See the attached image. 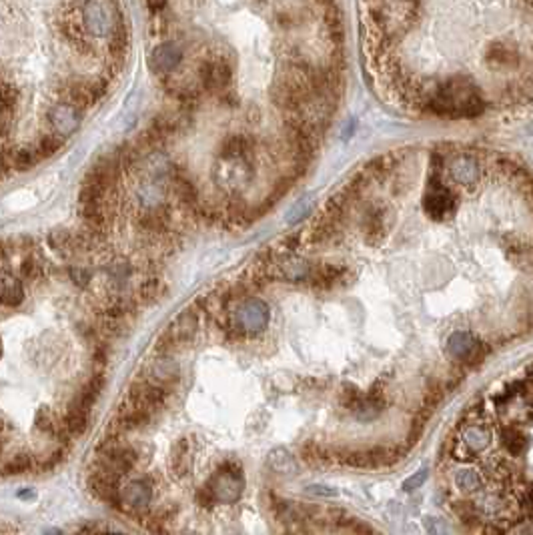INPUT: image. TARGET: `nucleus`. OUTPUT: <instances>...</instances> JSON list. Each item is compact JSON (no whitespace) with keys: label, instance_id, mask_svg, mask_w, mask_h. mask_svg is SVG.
<instances>
[{"label":"nucleus","instance_id":"34","mask_svg":"<svg viewBox=\"0 0 533 535\" xmlns=\"http://www.w3.org/2000/svg\"><path fill=\"white\" fill-rule=\"evenodd\" d=\"M62 140H64V138H60V136L55 133H48L44 134V136H40L37 143H35L37 153L40 154V158L44 161V158H51L53 154H57L58 151H60V147H62Z\"/></svg>","mask_w":533,"mask_h":535},{"label":"nucleus","instance_id":"37","mask_svg":"<svg viewBox=\"0 0 533 535\" xmlns=\"http://www.w3.org/2000/svg\"><path fill=\"white\" fill-rule=\"evenodd\" d=\"M503 443H505V449H509L512 453H521L525 447H527V439L523 433H519L517 429H509L503 437Z\"/></svg>","mask_w":533,"mask_h":535},{"label":"nucleus","instance_id":"10","mask_svg":"<svg viewBox=\"0 0 533 535\" xmlns=\"http://www.w3.org/2000/svg\"><path fill=\"white\" fill-rule=\"evenodd\" d=\"M199 80L209 93H225L233 80V66L225 57H213L203 60L199 66Z\"/></svg>","mask_w":533,"mask_h":535},{"label":"nucleus","instance_id":"45","mask_svg":"<svg viewBox=\"0 0 533 535\" xmlns=\"http://www.w3.org/2000/svg\"><path fill=\"white\" fill-rule=\"evenodd\" d=\"M532 379H533V371H532Z\"/></svg>","mask_w":533,"mask_h":535},{"label":"nucleus","instance_id":"43","mask_svg":"<svg viewBox=\"0 0 533 535\" xmlns=\"http://www.w3.org/2000/svg\"><path fill=\"white\" fill-rule=\"evenodd\" d=\"M532 82H533V71H532Z\"/></svg>","mask_w":533,"mask_h":535},{"label":"nucleus","instance_id":"27","mask_svg":"<svg viewBox=\"0 0 533 535\" xmlns=\"http://www.w3.org/2000/svg\"><path fill=\"white\" fill-rule=\"evenodd\" d=\"M24 301V289L15 275L0 277V303L4 307H19Z\"/></svg>","mask_w":533,"mask_h":535},{"label":"nucleus","instance_id":"19","mask_svg":"<svg viewBox=\"0 0 533 535\" xmlns=\"http://www.w3.org/2000/svg\"><path fill=\"white\" fill-rule=\"evenodd\" d=\"M152 499V487L143 481V479H136V481H131L127 483L125 487H120V493H118V501L131 509V511H143L149 507Z\"/></svg>","mask_w":533,"mask_h":535},{"label":"nucleus","instance_id":"20","mask_svg":"<svg viewBox=\"0 0 533 535\" xmlns=\"http://www.w3.org/2000/svg\"><path fill=\"white\" fill-rule=\"evenodd\" d=\"M459 439L469 453H483L485 449H489V445L494 441V433L487 425L465 423L459 431Z\"/></svg>","mask_w":533,"mask_h":535},{"label":"nucleus","instance_id":"32","mask_svg":"<svg viewBox=\"0 0 533 535\" xmlns=\"http://www.w3.org/2000/svg\"><path fill=\"white\" fill-rule=\"evenodd\" d=\"M281 273L289 281H301V279L313 277V269L303 259H287L281 265Z\"/></svg>","mask_w":533,"mask_h":535},{"label":"nucleus","instance_id":"30","mask_svg":"<svg viewBox=\"0 0 533 535\" xmlns=\"http://www.w3.org/2000/svg\"><path fill=\"white\" fill-rule=\"evenodd\" d=\"M35 427L38 433H42L46 437H57L62 429V423H58L48 407H40L37 411V417H35Z\"/></svg>","mask_w":533,"mask_h":535},{"label":"nucleus","instance_id":"35","mask_svg":"<svg viewBox=\"0 0 533 535\" xmlns=\"http://www.w3.org/2000/svg\"><path fill=\"white\" fill-rule=\"evenodd\" d=\"M309 209H311V203H309V199H301L299 203H295L293 205V209L289 210L285 215V223L287 225H297V223H301L305 217L309 215Z\"/></svg>","mask_w":533,"mask_h":535},{"label":"nucleus","instance_id":"14","mask_svg":"<svg viewBox=\"0 0 533 535\" xmlns=\"http://www.w3.org/2000/svg\"><path fill=\"white\" fill-rule=\"evenodd\" d=\"M485 62L491 71H507L519 64V51L517 44L507 39H497L489 42L485 51Z\"/></svg>","mask_w":533,"mask_h":535},{"label":"nucleus","instance_id":"1","mask_svg":"<svg viewBox=\"0 0 533 535\" xmlns=\"http://www.w3.org/2000/svg\"><path fill=\"white\" fill-rule=\"evenodd\" d=\"M425 111L441 118H477L485 113V96L471 78L451 77L441 80L425 96Z\"/></svg>","mask_w":533,"mask_h":535},{"label":"nucleus","instance_id":"42","mask_svg":"<svg viewBox=\"0 0 533 535\" xmlns=\"http://www.w3.org/2000/svg\"><path fill=\"white\" fill-rule=\"evenodd\" d=\"M307 493L309 496H317V497H335L337 491L333 487H327V485H311L307 487Z\"/></svg>","mask_w":533,"mask_h":535},{"label":"nucleus","instance_id":"2","mask_svg":"<svg viewBox=\"0 0 533 535\" xmlns=\"http://www.w3.org/2000/svg\"><path fill=\"white\" fill-rule=\"evenodd\" d=\"M253 140L245 134H231L223 140L213 167V181L221 191L241 192L255 176Z\"/></svg>","mask_w":533,"mask_h":535},{"label":"nucleus","instance_id":"4","mask_svg":"<svg viewBox=\"0 0 533 535\" xmlns=\"http://www.w3.org/2000/svg\"><path fill=\"white\" fill-rule=\"evenodd\" d=\"M271 321V309L261 299H245L233 311L231 327L243 337L261 335Z\"/></svg>","mask_w":533,"mask_h":535},{"label":"nucleus","instance_id":"18","mask_svg":"<svg viewBox=\"0 0 533 535\" xmlns=\"http://www.w3.org/2000/svg\"><path fill=\"white\" fill-rule=\"evenodd\" d=\"M152 411L145 409L143 405L134 403L133 399L125 397V401L120 403L118 413H116V425L123 431H133V429H141L145 425H149L152 419Z\"/></svg>","mask_w":533,"mask_h":535},{"label":"nucleus","instance_id":"17","mask_svg":"<svg viewBox=\"0 0 533 535\" xmlns=\"http://www.w3.org/2000/svg\"><path fill=\"white\" fill-rule=\"evenodd\" d=\"M181 377V367L179 363L172 359L171 355H159L151 365H149V371H147V377L154 385L163 387V389H171L174 383L179 381Z\"/></svg>","mask_w":533,"mask_h":535},{"label":"nucleus","instance_id":"9","mask_svg":"<svg viewBox=\"0 0 533 535\" xmlns=\"http://www.w3.org/2000/svg\"><path fill=\"white\" fill-rule=\"evenodd\" d=\"M136 461H138V455L133 447L120 445V443H109L98 453V467L113 473L116 478L129 473L136 465Z\"/></svg>","mask_w":533,"mask_h":535},{"label":"nucleus","instance_id":"5","mask_svg":"<svg viewBox=\"0 0 533 535\" xmlns=\"http://www.w3.org/2000/svg\"><path fill=\"white\" fill-rule=\"evenodd\" d=\"M245 478L241 467L223 465L219 467L207 483V496L217 503H235L243 496Z\"/></svg>","mask_w":533,"mask_h":535},{"label":"nucleus","instance_id":"39","mask_svg":"<svg viewBox=\"0 0 533 535\" xmlns=\"http://www.w3.org/2000/svg\"><path fill=\"white\" fill-rule=\"evenodd\" d=\"M427 478H429V469H427V467L419 469V471H415L411 478H407L405 481H403V491H407V493L417 491L421 485H425Z\"/></svg>","mask_w":533,"mask_h":535},{"label":"nucleus","instance_id":"21","mask_svg":"<svg viewBox=\"0 0 533 535\" xmlns=\"http://www.w3.org/2000/svg\"><path fill=\"white\" fill-rule=\"evenodd\" d=\"M89 487L93 491V496H96L98 499L111 503V501H116L118 499V493H120V487H118V478L96 467L93 469L91 478H89Z\"/></svg>","mask_w":533,"mask_h":535},{"label":"nucleus","instance_id":"13","mask_svg":"<svg viewBox=\"0 0 533 535\" xmlns=\"http://www.w3.org/2000/svg\"><path fill=\"white\" fill-rule=\"evenodd\" d=\"M80 120H82L80 111L73 105L64 102V100L55 105L48 111V125H51L53 133L58 134L60 138H66V136L75 134L80 127Z\"/></svg>","mask_w":533,"mask_h":535},{"label":"nucleus","instance_id":"6","mask_svg":"<svg viewBox=\"0 0 533 535\" xmlns=\"http://www.w3.org/2000/svg\"><path fill=\"white\" fill-rule=\"evenodd\" d=\"M107 89H109V84L102 78H69L62 84V98H64V102L82 111V109L96 105L107 95Z\"/></svg>","mask_w":533,"mask_h":535},{"label":"nucleus","instance_id":"24","mask_svg":"<svg viewBox=\"0 0 533 535\" xmlns=\"http://www.w3.org/2000/svg\"><path fill=\"white\" fill-rule=\"evenodd\" d=\"M266 467L277 475H295L299 471V463L295 455L285 447H275L266 455Z\"/></svg>","mask_w":533,"mask_h":535},{"label":"nucleus","instance_id":"25","mask_svg":"<svg viewBox=\"0 0 533 535\" xmlns=\"http://www.w3.org/2000/svg\"><path fill=\"white\" fill-rule=\"evenodd\" d=\"M129 42H131V37H129V26L127 22L120 19V22L114 26L113 35L109 37V55H111V60L114 64L120 66V62L127 58V53H129Z\"/></svg>","mask_w":533,"mask_h":535},{"label":"nucleus","instance_id":"28","mask_svg":"<svg viewBox=\"0 0 533 535\" xmlns=\"http://www.w3.org/2000/svg\"><path fill=\"white\" fill-rule=\"evenodd\" d=\"M453 481H455V487L461 491V493H467V496H473L477 491L483 489V475L477 471L476 467H461L453 473Z\"/></svg>","mask_w":533,"mask_h":535},{"label":"nucleus","instance_id":"40","mask_svg":"<svg viewBox=\"0 0 533 535\" xmlns=\"http://www.w3.org/2000/svg\"><path fill=\"white\" fill-rule=\"evenodd\" d=\"M20 273H22V277H26V279H38V277L42 275V265H40V261H37L35 257H26V259L22 261V265H20Z\"/></svg>","mask_w":533,"mask_h":535},{"label":"nucleus","instance_id":"26","mask_svg":"<svg viewBox=\"0 0 533 535\" xmlns=\"http://www.w3.org/2000/svg\"><path fill=\"white\" fill-rule=\"evenodd\" d=\"M190 465H192V449H190V441L187 437L179 439L174 443L171 453V467L172 473L177 478H185L190 471Z\"/></svg>","mask_w":533,"mask_h":535},{"label":"nucleus","instance_id":"16","mask_svg":"<svg viewBox=\"0 0 533 535\" xmlns=\"http://www.w3.org/2000/svg\"><path fill=\"white\" fill-rule=\"evenodd\" d=\"M127 397L154 413L156 409H161V407L165 405L167 397H169V391L163 389V387H159V385H154V383H151L149 379H143V381H134L133 385H131Z\"/></svg>","mask_w":533,"mask_h":535},{"label":"nucleus","instance_id":"31","mask_svg":"<svg viewBox=\"0 0 533 535\" xmlns=\"http://www.w3.org/2000/svg\"><path fill=\"white\" fill-rule=\"evenodd\" d=\"M35 467V457L26 451H19L10 459H6L2 463V471L8 475H20V473H28Z\"/></svg>","mask_w":533,"mask_h":535},{"label":"nucleus","instance_id":"33","mask_svg":"<svg viewBox=\"0 0 533 535\" xmlns=\"http://www.w3.org/2000/svg\"><path fill=\"white\" fill-rule=\"evenodd\" d=\"M363 229L367 230L369 239H373V235H383L385 233V209L371 207L363 219Z\"/></svg>","mask_w":533,"mask_h":535},{"label":"nucleus","instance_id":"3","mask_svg":"<svg viewBox=\"0 0 533 535\" xmlns=\"http://www.w3.org/2000/svg\"><path fill=\"white\" fill-rule=\"evenodd\" d=\"M80 8V22H82V30L89 37L102 39V37H111L114 26L120 22V12L118 6L114 2H84L78 6Z\"/></svg>","mask_w":533,"mask_h":535},{"label":"nucleus","instance_id":"44","mask_svg":"<svg viewBox=\"0 0 533 535\" xmlns=\"http://www.w3.org/2000/svg\"><path fill=\"white\" fill-rule=\"evenodd\" d=\"M109 535H118V534H109Z\"/></svg>","mask_w":533,"mask_h":535},{"label":"nucleus","instance_id":"15","mask_svg":"<svg viewBox=\"0 0 533 535\" xmlns=\"http://www.w3.org/2000/svg\"><path fill=\"white\" fill-rule=\"evenodd\" d=\"M183 57H185V53L179 42L165 40L152 48L151 57H149V66L152 73H171L183 62Z\"/></svg>","mask_w":533,"mask_h":535},{"label":"nucleus","instance_id":"12","mask_svg":"<svg viewBox=\"0 0 533 535\" xmlns=\"http://www.w3.org/2000/svg\"><path fill=\"white\" fill-rule=\"evenodd\" d=\"M445 353L461 363H471L481 355V343L469 331H455L445 341Z\"/></svg>","mask_w":533,"mask_h":535},{"label":"nucleus","instance_id":"38","mask_svg":"<svg viewBox=\"0 0 533 535\" xmlns=\"http://www.w3.org/2000/svg\"><path fill=\"white\" fill-rule=\"evenodd\" d=\"M159 291H161V283H159V279H147L145 283H141V287H138V297H141V301L143 303H152L156 297H159Z\"/></svg>","mask_w":533,"mask_h":535},{"label":"nucleus","instance_id":"29","mask_svg":"<svg viewBox=\"0 0 533 535\" xmlns=\"http://www.w3.org/2000/svg\"><path fill=\"white\" fill-rule=\"evenodd\" d=\"M8 161H10V165L17 171H28V169L37 167L42 158L37 153L35 145H24V147H19V149H15L12 153L8 154Z\"/></svg>","mask_w":533,"mask_h":535},{"label":"nucleus","instance_id":"22","mask_svg":"<svg viewBox=\"0 0 533 535\" xmlns=\"http://www.w3.org/2000/svg\"><path fill=\"white\" fill-rule=\"evenodd\" d=\"M89 417H91V409L82 407L80 403H76L75 399L69 403L66 411H64V417H62V429L66 435H73V437H80L87 433L89 429Z\"/></svg>","mask_w":533,"mask_h":535},{"label":"nucleus","instance_id":"8","mask_svg":"<svg viewBox=\"0 0 533 535\" xmlns=\"http://www.w3.org/2000/svg\"><path fill=\"white\" fill-rule=\"evenodd\" d=\"M455 194L449 187H445L441 181L431 179V183L427 185V191L423 194V209L425 215L431 221H449L455 215Z\"/></svg>","mask_w":533,"mask_h":535},{"label":"nucleus","instance_id":"11","mask_svg":"<svg viewBox=\"0 0 533 535\" xmlns=\"http://www.w3.org/2000/svg\"><path fill=\"white\" fill-rule=\"evenodd\" d=\"M447 176L461 185V187H473L481 179V165L473 154L457 153L445 163Z\"/></svg>","mask_w":533,"mask_h":535},{"label":"nucleus","instance_id":"41","mask_svg":"<svg viewBox=\"0 0 533 535\" xmlns=\"http://www.w3.org/2000/svg\"><path fill=\"white\" fill-rule=\"evenodd\" d=\"M505 535H533V517L527 519V521H521V523L514 525Z\"/></svg>","mask_w":533,"mask_h":535},{"label":"nucleus","instance_id":"7","mask_svg":"<svg viewBox=\"0 0 533 535\" xmlns=\"http://www.w3.org/2000/svg\"><path fill=\"white\" fill-rule=\"evenodd\" d=\"M197 333H199V317L192 309H187V311L179 313L174 317V321L169 325V329L159 337L156 351L161 355H167L172 347L192 341L197 337Z\"/></svg>","mask_w":533,"mask_h":535},{"label":"nucleus","instance_id":"36","mask_svg":"<svg viewBox=\"0 0 533 535\" xmlns=\"http://www.w3.org/2000/svg\"><path fill=\"white\" fill-rule=\"evenodd\" d=\"M423 529L427 535H451L447 523L435 516H425L423 517Z\"/></svg>","mask_w":533,"mask_h":535},{"label":"nucleus","instance_id":"23","mask_svg":"<svg viewBox=\"0 0 533 535\" xmlns=\"http://www.w3.org/2000/svg\"><path fill=\"white\" fill-rule=\"evenodd\" d=\"M171 187L174 197L179 199V203L187 209H195L199 207V192H197V187L195 183L190 181L187 174H179L172 169L171 172Z\"/></svg>","mask_w":533,"mask_h":535}]
</instances>
